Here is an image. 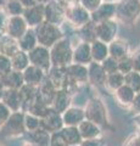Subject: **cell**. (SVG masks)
Segmentation results:
<instances>
[{
	"mask_svg": "<svg viewBox=\"0 0 140 146\" xmlns=\"http://www.w3.org/2000/svg\"><path fill=\"white\" fill-rule=\"evenodd\" d=\"M52 110H55L58 113H64L70 105V95L68 91H66L64 89H57L55 98L52 100Z\"/></svg>",
	"mask_w": 140,
	"mask_h": 146,
	"instance_id": "ac0fdd59",
	"label": "cell"
},
{
	"mask_svg": "<svg viewBox=\"0 0 140 146\" xmlns=\"http://www.w3.org/2000/svg\"><path fill=\"white\" fill-rule=\"evenodd\" d=\"M23 78H25V84L34 86V88L39 86L43 83V78H44L43 70H40L37 66L29 65L23 71Z\"/></svg>",
	"mask_w": 140,
	"mask_h": 146,
	"instance_id": "9a60e30c",
	"label": "cell"
},
{
	"mask_svg": "<svg viewBox=\"0 0 140 146\" xmlns=\"http://www.w3.org/2000/svg\"><path fill=\"white\" fill-rule=\"evenodd\" d=\"M50 56H51V62L56 67L67 66L71 62L72 57H73V52L71 50L70 43L66 39L58 40L55 45H52Z\"/></svg>",
	"mask_w": 140,
	"mask_h": 146,
	"instance_id": "3957f363",
	"label": "cell"
},
{
	"mask_svg": "<svg viewBox=\"0 0 140 146\" xmlns=\"http://www.w3.org/2000/svg\"><path fill=\"white\" fill-rule=\"evenodd\" d=\"M5 7L11 16H19L23 12V5L20 3V0H7Z\"/></svg>",
	"mask_w": 140,
	"mask_h": 146,
	"instance_id": "1f68e13d",
	"label": "cell"
},
{
	"mask_svg": "<svg viewBox=\"0 0 140 146\" xmlns=\"http://www.w3.org/2000/svg\"><path fill=\"white\" fill-rule=\"evenodd\" d=\"M37 35L35 32L32 29H28L26 33L19 39V46L21 48L22 51H32L37 46Z\"/></svg>",
	"mask_w": 140,
	"mask_h": 146,
	"instance_id": "cb8c5ba5",
	"label": "cell"
},
{
	"mask_svg": "<svg viewBox=\"0 0 140 146\" xmlns=\"http://www.w3.org/2000/svg\"><path fill=\"white\" fill-rule=\"evenodd\" d=\"M84 118H85L84 111L78 107L67 108L62 113V119H64L65 127H78L84 121Z\"/></svg>",
	"mask_w": 140,
	"mask_h": 146,
	"instance_id": "4fadbf2b",
	"label": "cell"
},
{
	"mask_svg": "<svg viewBox=\"0 0 140 146\" xmlns=\"http://www.w3.org/2000/svg\"><path fill=\"white\" fill-rule=\"evenodd\" d=\"M80 34H82V38H84L88 42H94L96 40V23H94L93 21L88 22L87 25L82 26L80 28Z\"/></svg>",
	"mask_w": 140,
	"mask_h": 146,
	"instance_id": "f546056e",
	"label": "cell"
},
{
	"mask_svg": "<svg viewBox=\"0 0 140 146\" xmlns=\"http://www.w3.org/2000/svg\"><path fill=\"white\" fill-rule=\"evenodd\" d=\"M49 146H68L67 143L65 141L64 136H62L61 131H57V133L51 134L50 138V145Z\"/></svg>",
	"mask_w": 140,
	"mask_h": 146,
	"instance_id": "8d00e7d4",
	"label": "cell"
},
{
	"mask_svg": "<svg viewBox=\"0 0 140 146\" xmlns=\"http://www.w3.org/2000/svg\"><path fill=\"white\" fill-rule=\"evenodd\" d=\"M108 52H110L111 57L119 61L128 56V45L123 40H113L108 45Z\"/></svg>",
	"mask_w": 140,
	"mask_h": 146,
	"instance_id": "7402d4cb",
	"label": "cell"
},
{
	"mask_svg": "<svg viewBox=\"0 0 140 146\" xmlns=\"http://www.w3.org/2000/svg\"><path fill=\"white\" fill-rule=\"evenodd\" d=\"M25 146H37V145H34V144H31V143H28V144H26Z\"/></svg>",
	"mask_w": 140,
	"mask_h": 146,
	"instance_id": "7dc6e473",
	"label": "cell"
},
{
	"mask_svg": "<svg viewBox=\"0 0 140 146\" xmlns=\"http://www.w3.org/2000/svg\"><path fill=\"white\" fill-rule=\"evenodd\" d=\"M27 29V23L25 18L20 16H11L7 21V33L10 36L15 39H20L23 35Z\"/></svg>",
	"mask_w": 140,
	"mask_h": 146,
	"instance_id": "30bf717a",
	"label": "cell"
},
{
	"mask_svg": "<svg viewBox=\"0 0 140 146\" xmlns=\"http://www.w3.org/2000/svg\"><path fill=\"white\" fill-rule=\"evenodd\" d=\"M25 127L28 133L37 131L39 129H42V119L31 115V113H27V115H25Z\"/></svg>",
	"mask_w": 140,
	"mask_h": 146,
	"instance_id": "f1b7e54d",
	"label": "cell"
},
{
	"mask_svg": "<svg viewBox=\"0 0 140 146\" xmlns=\"http://www.w3.org/2000/svg\"><path fill=\"white\" fill-rule=\"evenodd\" d=\"M70 17L74 23H77V26H84V25H87L88 22L92 21L88 11L85 10L84 7H79V6L72 9L70 11Z\"/></svg>",
	"mask_w": 140,
	"mask_h": 146,
	"instance_id": "484cf974",
	"label": "cell"
},
{
	"mask_svg": "<svg viewBox=\"0 0 140 146\" xmlns=\"http://www.w3.org/2000/svg\"><path fill=\"white\" fill-rule=\"evenodd\" d=\"M45 16V7L42 5H35L32 7H27L23 11V18L26 21V23H28L29 26H39L40 23H43V18Z\"/></svg>",
	"mask_w": 140,
	"mask_h": 146,
	"instance_id": "7c38bea8",
	"label": "cell"
},
{
	"mask_svg": "<svg viewBox=\"0 0 140 146\" xmlns=\"http://www.w3.org/2000/svg\"><path fill=\"white\" fill-rule=\"evenodd\" d=\"M88 77L89 80L95 85H102L106 83L107 74L105 70L102 68L101 63L98 62H90L88 66Z\"/></svg>",
	"mask_w": 140,
	"mask_h": 146,
	"instance_id": "2e32d148",
	"label": "cell"
},
{
	"mask_svg": "<svg viewBox=\"0 0 140 146\" xmlns=\"http://www.w3.org/2000/svg\"><path fill=\"white\" fill-rule=\"evenodd\" d=\"M105 84L112 90L119 89L122 85H124V74H122L121 72H116V73H112V74H107Z\"/></svg>",
	"mask_w": 140,
	"mask_h": 146,
	"instance_id": "83f0119b",
	"label": "cell"
},
{
	"mask_svg": "<svg viewBox=\"0 0 140 146\" xmlns=\"http://www.w3.org/2000/svg\"><path fill=\"white\" fill-rule=\"evenodd\" d=\"M90 49H92V57L94 61L96 62H102L104 60L110 56V52H108V45L106 43L101 42V40H94L90 45Z\"/></svg>",
	"mask_w": 140,
	"mask_h": 146,
	"instance_id": "44dd1931",
	"label": "cell"
},
{
	"mask_svg": "<svg viewBox=\"0 0 140 146\" xmlns=\"http://www.w3.org/2000/svg\"><path fill=\"white\" fill-rule=\"evenodd\" d=\"M6 1H7V0H0V7L5 6L6 5Z\"/></svg>",
	"mask_w": 140,
	"mask_h": 146,
	"instance_id": "f6af8a7d",
	"label": "cell"
},
{
	"mask_svg": "<svg viewBox=\"0 0 140 146\" xmlns=\"http://www.w3.org/2000/svg\"><path fill=\"white\" fill-rule=\"evenodd\" d=\"M29 57V62L31 65L39 67L40 70H48L50 66V61H51V56L49 50L45 46H35L32 51H29L28 54Z\"/></svg>",
	"mask_w": 140,
	"mask_h": 146,
	"instance_id": "52a82bcc",
	"label": "cell"
},
{
	"mask_svg": "<svg viewBox=\"0 0 140 146\" xmlns=\"http://www.w3.org/2000/svg\"><path fill=\"white\" fill-rule=\"evenodd\" d=\"M26 131L25 127V115L19 112L11 113L10 118L1 127V134L5 136H16L21 135Z\"/></svg>",
	"mask_w": 140,
	"mask_h": 146,
	"instance_id": "5b68a950",
	"label": "cell"
},
{
	"mask_svg": "<svg viewBox=\"0 0 140 146\" xmlns=\"http://www.w3.org/2000/svg\"><path fill=\"white\" fill-rule=\"evenodd\" d=\"M62 128H64L62 115L56 112L55 110L49 108L46 115L42 118V129L46 130L50 134H54L57 133V131H61Z\"/></svg>",
	"mask_w": 140,
	"mask_h": 146,
	"instance_id": "8992f818",
	"label": "cell"
},
{
	"mask_svg": "<svg viewBox=\"0 0 140 146\" xmlns=\"http://www.w3.org/2000/svg\"><path fill=\"white\" fill-rule=\"evenodd\" d=\"M105 3H113V1H116V0H104Z\"/></svg>",
	"mask_w": 140,
	"mask_h": 146,
	"instance_id": "bcb514c9",
	"label": "cell"
},
{
	"mask_svg": "<svg viewBox=\"0 0 140 146\" xmlns=\"http://www.w3.org/2000/svg\"><path fill=\"white\" fill-rule=\"evenodd\" d=\"M67 74L68 78L74 82V83H84L89 79L88 77V67H85L79 63H74V65L67 66Z\"/></svg>",
	"mask_w": 140,
	"mask_h": 146,
	"instance_id": "e0dca14e",
	"label": "cell"
},
{
	"mask_svg": "<svg viewBox=\"0 0 140 146\" xmlns=\"http://www.w3.org/2000/svg\"><path fill=\"white\" fill-rule=\"evenodd\" d=\"M134 121H135V123H137V124L140 127V113H138V115H137V117L134 118Z\"/></svg>",
	"mask_w": 140,
	"mask_h": 146,
	"instance_id": "ee69618b",
	"label": "cell"
},
{
	"mask_svg": "<svg viewBox=\"0 0 140 146\" xmlns=\"http://www.w3.org/2000/svg\"><path fill=\"white\" fill-rule=\"evenodd\" d=\"M11 63H12V68L15 71H20V72L25 71L29 66V57L25 51L19 50L16 54L12 55Z\"/></svg>",
	"mask_w": 140,
	"mask_h": 146,
	"instance_id": "4316f807",
	"label": "cell"
},
{
	"mask_svg": "<svg viewBox=\"0 0 140 146\" xmlns=\"http://www.w3.org/2000/svg\"><path fill=\"white\" fill-rule=\"evenodd\" d=\"M124 146H140V134L130 136L124 143Z\"/></svg>",
	"mask_w": 140,
	"mask_h": 146,
	"instance_id": "60d3db41",
	"label": "cell"
},
{
	"mask_svg": "<svg viewBox=\"0 0 140 146\" xmlns=\"http://www.w3.org/2000/svg\"><path fill=\"white\" fill-rule=\"evenodd\" d=\"M92 58V49H90V45L88 43H82L76 49L73 54V60L79 65H84L87 62L90 63Z\"/></svg>",
	"mask_w": 140,
	"mask_h": 146,
	"instance_id": "603a6c76",
	"label": "cell"
},
{
	"mask_svg": "<svg viewBox=\"0 0 140 146\" xmlns=\"http://www.w3.org/2000/svg\"><path fill=\"white\" fill-rule=\"evenodd\" d=\"M20 3H21L23 6H26V7H32V6L38 5V4H37V0H20Z\"/></svg>",
	"mask_w": 140,
	"mask_h": 146,
	"instance_id": "7bdbcfd3",
	"label": "cell"
},
{
	"mask_svg": "<svg viewBox=\"0 0 140 146\" xmlns=\"http://www.w3.org/2000/svg\"><path fill=\"white\" fill-rule=\"evenodd\" d=\"M35 35H37V40L42 46H52L55 45L58 39H60V31L55 26L50 23V22H43L40 23L37 29H35Z\"/></svg>",
	"mask_w": 140,
	"mask_h": 146,
	"instance_id": "7a4b0ae2",
	"label": "cell"
},
{
	"mask_svg": "<svg viewBox=\"0 0 140 146\" xmlns=\"http://www.w3.org/2000/svg\"><path fill=\"white\" fill-rule=\"evenodd\" d=\"M1 79V83L5 89H13V90H20L25 85V78L23 73L20 71H11L6 76H4Z\"/></svg>",
	"mask_w": 140,
	"mask_h": 146,
	"instance_id": "5bb4252c",
	"label": "cell"
},
{
	"mask_svg": "<svg viewBox=\"0 0 140 146\" xmlns=\"http://www.w3.org/2000/svg\"><path fill=\"white\" fill-rule=\"evenodd\" d=\"M79 1L82 7H84L85 10L90 12H94L102 4V0H79Z\"/></svg>",
	"mask_w": 140,
	"mask_h": 146,
	"instance_id": "d590c367",
	"label": "cell"
},
{
	"mask_svg": "<svg viewBox=\"0 0 140 146\" xmlns=\"http://www.w3.org/2000/svg\"><path fill=\"white\" fill-rule=\"evenodd\" d=\"M132 108H133V111L135 113H140V93L138 94H135V98L133 100V102H132Z\"/></svg>",
	"mask_w": 140,
	"mask_h": 146,
	"instance_id": "b9f144b4",
	"label": "cell"
},
{
	"mask_svg": "<svg viewBox=\"0 0 140 146\" xmlns=\"http://www.w3.org/2000/svg\"><path fill=\"white\" fill-rule=\"evenodd\" d=\"M101 66L105 70L106 74H112V73L118 72V61L111 56H108L106 60H104L101 62Z\"/></svg>",
	"mask_w": 140,
	"mask_h": 146,
	"instance_id": "d6a6232c",
	"label": "cell"
},
{
	"mask_svg": "<svg viewBox=\"0 0 140 146\" xmlns=\"http://www.w3.org/2000/svg\"><path fill=\"white\" fill-rule=\"evenodd\" d=\"M104 141L101 139H89V140H83V143L79 146H104Z\"/></svg>",
	"mask_w": 140,
	"mask_h": 146,
	"instance_id": "ab89813d",
	"label": "cell"
},
{
	"mask_svg": "<svg viewBox=\"0 0 140 146\" xmlns=\"http://www.w3.org/2000/svg\"><path fill=\"white\" fill-rule=\"evenodd\" d=\"M79 133L82 135L83 140H89V139H95L100 135V127L96 125L95 123L90 122L88 119H84L80 124L78 125Z\"/></svg>",
	"mask_w": 140,
	"mask_h": 146,
	"instance_id": "ffe728a7",
	"label": "cell"
},
{
	"mask_svg": "<svg viewBox=\"0 0 140 146\" xmlns=\"http://www.w3.org/2000/svg\"><path fill=\"white\" fill-rule=\"evenodd\" d=\"M61 134L68 146H79L83 143V138L79 133L78 127H64Z\"/></svg>",
	"mask_w": 140,
	"mask_h": 146,
	"instance_id": "d6986e66",
	"label": "cell"
},
{
	"mask_svg": "<svg viewBox=\"0 0 140 146\" xmlns=\"http://www.w3.org/2000/svg\"><path fill=\"white\" fill-rule=\"evenodd\" d=\"M124 84L132 88L135 93H140V73L132 71L130 73L124 76Z\"/></svg>",
	"mask_w": 140,
	"mask_h": 146,
	"instance_id": "4dcf8cb0",
	"label": "cell"
},
{
	"mask_svg": "<svg viewBox=\"0 0 140 146\" xmlns=\"http://www.w3.org/2000/svg\"><path fill=\"white\" fill-rule=\"evenodd\" d=\"M84 113H85V119L95 123L99 127L105 125L106 112H105V107H104V105L100 100H98V99L90 100L84 110Z\"/></svg>",
	"mask_w": 140,
	"mask_h": 146,
	"instance_id": "277c9868",
	"label": "cell"
},
{
	"mask_svg": "<svg viewBox=\"0 0 140 146\" xmlns=\"http://www.w3.org/2000/svg\"><path fill=\"white\" fill-rule=\"evenodd\" d=\"M135 91L129 88L127 84L122 85L119 89L116 90V99L118 100V102L122 104V105H125V106H128V105H132L133 100L135 98Z\"/></svg>",
	"mask_w": 140,
	"mask_h": 146,
	"instance_id": "d4e9b609",
	"label": "cell"
},
{
	"mask_svg": "<svg viewBox=\"0 0 140 146\" xmlns=\"http://www.w3.org/2000/svg\"><path fill=\"white\" fill-rule=\"evenodd\" d=\"M133 71V60L132 56H127L124 58L118 61V72H121L122 74H128Z\"/></svg>",
	"mask_w": 140,
	"mask_h": 146,
	"instance_id": "836d02e7",
	"label": "cell"
},
{
	"mask_svg": "<svg viewBox=\"0 0 140 146\" xmlns=\"http://www.w3.org/2000/svg\"><path fill=\"white\" fill-rule=\"evenodd\" d=\"M140 15V0H121L116 5L115 17L122 23L130 25Z\"/></svg>",
	"mask_w": 140,
	"mask_h": 146,
	"instance_id": "6da1fadb",
	"label": "cell"
},
{
	"mask_svg": "<svg viewBox=\"0 0 140 146\" xmlns=\"http://www.w3.org/2000/svg\"><path fill=\"white\" fill-rule=\"evenodd\" d=\"M1 102L5 106L13 112H19V108L22 106V100L19 90H13V89H5L1 96Z\"/></svg>",
	"mask_w": 140,
	"mask_h": 146,
	"instance_id": "8fae6325",
	"label": "cell"
},
{
	"mask_svg": "<svg viewBox=\"0 0 140 146\" xmlns=\"http://www.w3.org/2000/svg\"><path fill=\"white\" fill-rule=\"evenodd\" d=\"M117 22L115 21H105L96 25V38L104 43H112L117 34Z\"/></svg>",
	"mask_w": 140,
	"mask_h": 146,
	"instance_id": "ba28073f",
	"label": "cell"
},
{
	"mask_svg": "<svg viewBox=\"0 0 140 146\" xmlns=\"http://www.w3.org/2000/svg\"><path fill=\"white\" fill-rule=\"evenodd\" d=\"M12 63L6 56L0 55V78H3L4 76H6L9 72H11Z\"/></svg>",
	"mask_w": 140,
	"mask_h": 146,
	"instance_id": "e575fe53",
	"label": "cell"
},
{
	"mask_svg": "<svg viewBox=\"0 0 140 146\" xmlns=\"http://www.w3.org/2000/svg\"><path fill=\"white\" fill-rule=\"evenodd\" d=\"M116 15V5L113 3H104L94 12H92L90 18L94 23H101L105 21H110Z\"/></svg>",
	"mask_w": 140,
	"mask_h": 146,
	"instance_id": "9c48e42d",
	"label": "cell"
},
{
	"mask_svg": "<svg viewBox=\"0 0 140 146\" xmlns=\"http://www.w3.org/2000/svg\"><path fill=\"white\" fill-rule=\"evenodd\" d=\"M10 116H11V111L3 102H0V127L5 124L6 121L10 118Z\"/></svg>",
	"mask_w": 140,
	"mask_h": 146,
	"instance_id": "74e56055",
	"label": "cell"
},
{
	"mask_svg": "<svg viewBox=\"0 0 140 146\" xmlns=\"http://www.w3.org/2000/svg\"><path fill=\"white\" fill-rule=\"evenodd\" d=\"M133 60V71L140 73V48L132 55Z\"/></svg>",
	"mask_w": 140,
	"mask_h": 146,
	"instance_id": "f35d334b",
	"label": "cell"
}]
</instances>
